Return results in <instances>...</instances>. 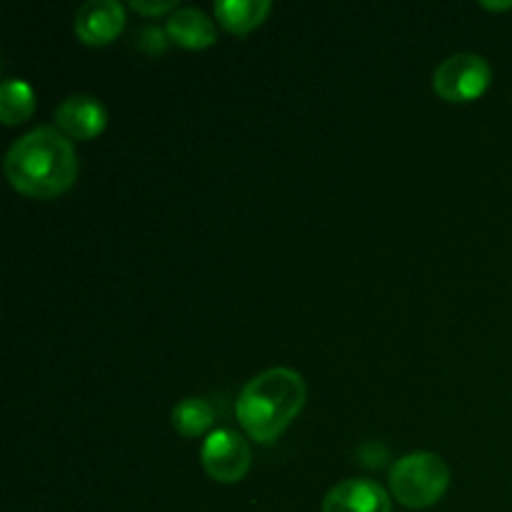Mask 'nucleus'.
<instances>
[{"label": "nucleus", "instance_id": "1", "mask_svg": "<svg viewBox=\"0 0 512 512\" xmlns=\"http://www.w3.org/2000/svg\"><path fill=\"white\" fill-rule=\"evenodd\" d=\"M5 178L35 200H50L68 193L78 178V155L68 135L53 125H40L20 135L5 153Z\"/></svg>", "mask_w": 512, "mask_h": 512}, {"label": "nucleus", "instance_id": "2", "mask_svg": "<svg viewBox=\"0 0 512 512\" xmlns=\"http://www.w3.org/2000/svg\"><path fill=\"white\" fill-rule=\"evenodd\" d=\"M308 388L298 370L268 368L250 378L235 400V415L250 440L270 445L290 428L303 410Z\"/></svg>", "mask_w": 512, "mask_h": 512}, {"label": "nucleus", "instance_id": "3", "mask_svg": "<svg viewBox=\"0 0 512 512\" xmlns=\"http://www.w3.org/2000/svg\"><path fill=\"white\" fill-rule=\"evenodd\" d=\"M390 493L410 510L433 508L450 485V468L435 453H410L390 468Z\"/></svg>", "mask_w": 512, "mask_h": 512}, {"label": "nucleus", "instance_id": "4", "mask_svg": "<svg viewBox=\"0 0 512 512\" xmlns=\"http://www.w3.org/2000/svg\"><path fill=\"white\" fill-rule=\"evenodd\" d=\"M493 70L478 53H453L433 73V90L445 103H473L490 88Z\"/></svg>", "mask_w": 512, "mask_h": 512}, {"label": "nucleus", "instance_id": "5", "mask_svg": "<svg viewBox=\"0 0 512 512\" xmlns=\"http://www.w3.org/2000/svg\"><path fill=\"white\" fill-rule=\"evenodd\" d=\"M250 463H253V453H250L248 440L238 430H213L200 448V465L215 483H240L248 475Z\"/></svg>", "mask_w": 512, "mask_h": 512}, {"label": "nucleus", "instance_id": "6", "mask_svg": "<svg viewBox=\"0 0 512 512\" xmlns=\"http://www.w3.org/2000/svg\"><path fill=\"white\" fill-rule=\"evenodd\" d=\"M108 125V110L95 95L75 93L55 108V128L70 140H93Z\"/></svg>", "mask_w": 512, "mask_h": 512}, {"label": "nucleus", "instance_id": "7", "mask_svg": "<svg viewBox=\"0 0 512 512\" xmlns=\"http://www.w3.org/2000/svg\"><path fill=\"white\" fill-rule=\"evenodd\" d=\"M125 28V8L118 0H88L75 13V35L80 43L110 45Z\"/></svg>", "mask_w": 512, "mask_h": 512}, {"label": "nucleus", "instance_id": "8", "mask_svg": "<svg viewBox=\"0 0 512 512\" xmlns=\"http://www.w3.org/2000/svg\"><path fill=\"white\" fill-rule=\"evenodd\" d=\"M323 512H393V500L375 480L348 478L328 490Z\"/></svg>", "mask_w": 512, "mask_h": 512}, {"label": "nucleus", "instance_id": "9", "mask_svg": "<svg viewBox=\"0 0 512 512\" xmlns=\"http://www.w3.org/2000/svg\"><path fill=\"white\" fill-rule=\"evenodd\" d=\"M165 33H168L170 43L180 45L185 50H205L210 45H215V40H218L215 20L208 18L198 8L173 10L168 23H165Z\"/></svg>", "mask_w": 512, "mask_h": 512}, {"label": "nucleus", "instance_id": "10", "mask_svg": "<svg viewBox=\"0 0 512 512\" xmlns=\"http://www.w3.org/2000/svg\"><path fill=\"white\" fill-rule=\"evenodd\" d=\"M215 20L233 35H248L273 10L270 0H218L215 3Z\"/></svg>", "mask_w": 512, "mask_h": 512}, {"label": "nucleus", "instance_id": "11", "mask_svg": "<svg viewBox=\"0 0 512 512\" xmlns=\"http://www.w3.org/2000/svg\"><path fill=\"white\" fill-rule=\"evenodd\" d=\"M35 113V90L23 78H5L0 88V120L20 125Z\"/></svg>", "mask_w": 512, "mask_h": 512}, {"label": "nucleus", "instance_id": "12", "mask_svg": "<svg viewBox=\"0 0 512 512\" xmlns=\"http://www.w3.org/2000/svg\"><path fill=\"white\" fill-rule=\"evenodd\" d=\"M170 420H173L175 433H180L183 438H200L213 425L215 410L203 398H183L175 403Z\"/></svg>", "mask_w": 512, "mask_h": 512}, {"label": "nucleus", "instance_id": "13", "mask_svg": "<svg viewBox=\"0 0 512 512\" xmlns=\"http://www.w3.org/2000/svg\"><path fill=\"white\" fill-rule=\"evenodd\" d=\"M130 8L138 10L145 18H155V15L170 13V10H178V5L173 0H130Z\"/></svg>", "mask_w": 512, "mask_h": 512}, {"label": "nucleus", "instance_id": "14", "mask_svg": "<svg viewBox=\"0 0 512 512\" xmlns=\"http://www.w3.org/2000/svg\"><path fill=\"white\" fill-rule=\"evenodd\" d=\"M148 43L153 45V53L150 55H158V53H165V48H168L170 38L165 30L160 28H145L143 33H140V48H148Z\"/></svg>", "mask_w": 512, "mask_h": 512}, {"label": "nucleus", "instance_id": "15", "mask_svg": "<svg viewBox=\"0 0 512 512\" xmlns=\"http://www.w3.org/2000/svg\"><path fill=\"white\" fill-rule=\"evenodd\" d=\"M483 8H488V10H510L512 0H510V3H483Z\"/></svg>", "mask_w": 512, "mask_h": 512}]
</instances>
